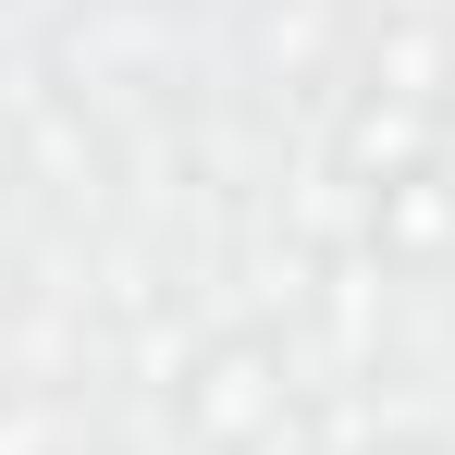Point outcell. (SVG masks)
<instances>
[{"mask_svg": "<svg viewBox=\"0 0 455 455\" xmlns=\"http://www.w3.org/2000/svg\"><path fill=\"white\" fill-rule=\"evenodd\" d=\"M381 197H394V185H381ZM443 234H455V210L431 197V172H406V197H394V246H406V259H443Z\"/></svg>", "mask_w": 455, "mask_h": 455, "instance_id": "6da1fadb", "label": "cell"}, {"mask_svg": "<svg viewBox=\"0 0 455 455\" xmlns=\"http://www.w3.org/2000/svg\"><path fill=\"white\" fill-rule=\"evenodd\" d=\"M246 419H271V370L259 357H222L210 370V431H246Z\"/></svg>", "mask_w": 455, "mask_h": 455, "instance_id": "7a4b0ae2", "label": "cell"}]
</instances>
